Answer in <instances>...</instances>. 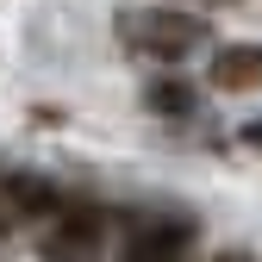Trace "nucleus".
Listing matches in <instances>:
<instances>
[{"label": "nucleus", "instance_id": "1", "mask_svg": "<svg viewBox=\"0 0 262 262\" xmlns=\"http://www.w3.org/2000/svg\"><path fill=\"white\" fill-rule=\"evenodd\" d=\"M38 250H44V262H94L106 250V212L100 206H56Z\"/></svg>", "mask_w": 262, "mask_h": 262}, {"label": "nucleus", "instance_id": "4", "mask_svg": "<svg viewBox=\"0 0 262 262\" xmlns=\"http://www.w3.org/2000/svg\"><path fill=\"white\" fill-rule=\"evenodd\" d=\"M212 81H219L225 94H250V88H262V50H256V44L219 50V56H212Z\"/></svg>", "mask_w": 262, "mask_h": 262}, {"label": "nucleus", "instance_id": "2", "mask_svg": "<svg viewBox=\"0 0 262 262\" xmlns=\"http://www.w3.org/2000/svg\"><path fill=\"white\" fill-rule=\"evenodd\" d=\"M131 31H138V44L156 50V56H187L193 44L206 38V25L193 19V13H144Z\"/></svg>", "mask_w": 262, "mask_h": 262}, {"label": "nucleus", "instance_id": "3", "mask_svg": "<svg viewBox=\"0 0 262 262\" xmlns=\"http://www.w3.org/2000/svg\"><path fill=\"white\" fill-rule=\"evenodd\" d=\"M119 262H187V231L181 225H138L125 244H119Z\"/></svg>", "mask_w": 262, "mask_h": 262}, {"label": "nucleus", "instance_id": "6", "mask_svg": "<svg viewBox=\"0 0 262 262\" xmlns=\"http://www.w3.org/2000/svg\"><path fill=\"white\" fill-rule=\"evenodd\" d=\"M219 262H250V256H219Z\"/></svg>", "mask_w": 262, "mask_h": 262}, {"label": "nucleus", "instance_id": "5", "mask_svg": "<svg viewBox=\"0 0 262 262\" xmlns=\"http://www.w3.org/2000/svg\"><path fill=\"white\" fill-rule=\"evenodd\" d=\"M244 138H250V144H262V119H250V125H244Z\"/></svg>", "mask_w": 262, "mask_h": 262}]
</instances>
